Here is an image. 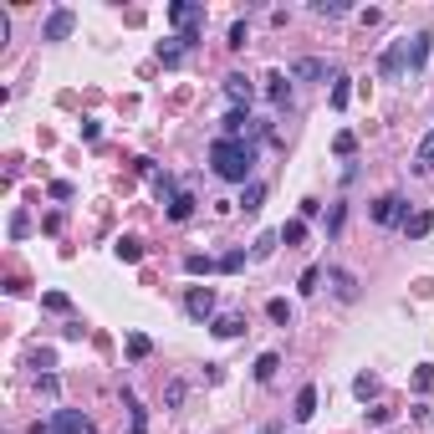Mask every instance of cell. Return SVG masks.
Returning a JSON list of instances; mask_svg holds the SVG:
<instances>
[{
	"label": "cell",
	"instance_id": "obj_34",
	"mask_svg": "<svg viewBox=\"0 0 434 434\" xmlns=\"http://www.w3.org/2000/svg\"><path fill=\"white\" fill-rule=\"evenodd\" d=\"M41 301H47V307H52V312H67V307H72V301H67V296H61V291H47V296H41Z\"/></svg>",
	"mask_w": 434,
	"mask_h": 434
},
{
	"label": "cell",
	"instance_id": "obj_7",
	"mask_svg": "<svg viewBox=\"0 0 434 434\" xmlns=\"http://www.w3.org/2000/svg\"><path fill=\"white\" fill-rule=\"evenodd\" d=\"M404 67H409V41H388L378 72H383V77H404Z\"/></svg>",
	"mask_w": 434,
	"mask_h": 434
},
{
	"label": "cell",
	"instance_id": "obj_19",
	"mask_svg": "<svg viewBox=\"0 0 434 434\" xmlns=\"http://www.w3.org/2000/svg\"><path fill=\"white\" fill-rule=\"evenodd\" d=\"M189 215H194V194H189V189H179V200L169 205V220H179V225H184Z\"/></svg>",
	"mask_w": 434,
	"mask_h": 434
},
{
	"label": "cell",
	"instance_id": "obj_37",
	"mask_svg": "<svg viewBox=\"0 0 434 434\" xmlns=\"http://www.w3.org/2000/svg\"><path fill=\"white\" fill-rule=\"evenodd\" d=\"M260 434H281V424H266V429H260Z\"/></svg>",
	"mask_w": 434,
	"mask_h": 434
},
{
	"label": "cell",
	"instance_id": "obj_6",
	"mask_svg": "<svg viewBox=\"0 0 434 434\" xmlns=\"http://www.w3.org/2000/svg\"><path fill=\"white\" fill-rule=\"evenodd\" d=\"M184 312H189L194 322H210V317H215V291H210V287H194V291L184 296Z\"/></svg>",
	"mask_w": 434,
	"mask_h": 434
},
{
	"label": "cell",
	"instance_id": "obj_27",
	"mask_svg": "<svg viewBox=\"0 0 434 434\" xmlns=\"http://www.w3.org/2000/svg\"><path fill=\"white\" fill-rule=\"evenodd\" d=\"M266 317H271V322H281V327H287V322H291V307H287V301L276 296V301H266Z\"/></svg>",
	"mask_w": 434,
	"mask_h": 434
},
{
	"label": "cell",
	"instance_id": "obj_14",
	"mask_svg": "<svg viewBox=\"0 0 434 434\" xmlns=\"http://www.w3.org/2000/svg\"><path fill=\"white\" fill-rule=\"evenodd\" d=\"M241 332H246V317H241V312L215 317V337H241Z\"/></svg>",
	"mask_w": 434,
	"mask_h": 434
},
{
	"label": "cell",
	"instance_id": "obj_25",
	"mask_svg": "<svg viewBox=\"0 0 434 434\" xmlns=\"http://www.w3.org/2000/svg\"><path fill=\"white\" fill-rule=\"evenodd\" d=\"M353 394H358V399H373V394H378V378H373V373H358V378H353Z\"/></svg>",
	"mask_w": 434,
	"mask_h": 434
},
{
	"label": "cell",
	"instance_id": "obj_33",
	"mask_svg": "<svg viewBox=\"0 0 434 434\" xmlns=\"http://www.w3.org/2000/svg\"><path fill=\"white\" fill-rule=\"evenodd\" d=\"M332 107H347V77L332 82Z\"/></svg>",
	"mask_w": 434,
	"mask_h": 434
},
{
	"label": "cell",
	"instance_id": "obj_12",
	"mask_svg": "<svg viewBox=\"0 0 434 434\" xmlns=\"http://www.w3.org/2000/svg\"><path fill=\"white\" fill-rule=\"evenodd\" d=\"M246 128H251V113H246V107H230V113H225V133H220V138H246Z\"/></svg>",
	"mask_w": 434,
	"mask_h": 434
},
{
	"label": "cell",
	"instance_id": "obj_28",
	"mask_svg": "<svg viewBox=\"0 0 434 434\" xmlns=\"http://www.w3.org/2000/svg\"><path fill=\"white\" fill-rule=\"evenodd\" d=\"M414 164H419V169H429V164H434V133H424V138H419V154H414Z\"/></svg>",
	"mask_w": 434,
	"mask_h": 434
},
{
	"label": "cell",
	"instance_id": "obj_5",
	"mask_svg": "<svg viewBox=\"0 0 434 434\" xmlns=\"http://www.w3.org/2000/svg\"><path fill=\"white\" fill-rule=\"evenodd\" d=\"M72 26H77V16H72L67 6H56V11L47 16V26H41V41H67Z\"/></svg>",
	"mask_w": 434,
	"mask_h": 434
},
{
	"label": "cell",
	"instance_id": "obj_31",
	"mask_svg": "<svg viewBox=\"0 0 434 434\" xmlns=\"http://www.w3.org/2000/svg\"><path fill=\"white\" fill-rule=\"evenodd\" d=\"M220 271H246V251H230V255H220Z\"/></svg>",
	"mask_w": 434,
	"mask_h": 434
},
{
	"label": "cell",
	"instance_id": "obj_9",
	"mask_svg": "<svg viewBox=\"0 0 434 434\" xmlns=\"http://www.w3.org/2000/svg\"><path fill=\"white\" fill-rule=\"evenodd\" d=\"M225 97H230L235 107H251V97H255V82H246L241 72H230V77H225Z\"/></svg>",
	"mask_w": 434,
	"mask_h": 434
},
{
	"label": "cell",
	"instance_id": "obj_30",
	"mask_svg": "<svg viewBox=\"0 0 434 434\" xmlns=\"http://www.w3.org/2000/svg\"><path fill=\"white\" fill-rule=\"evenodd\" d=\"M312 11H317V16H342L347 6H342V0H312Z\"/></svg>",
	"mask_w": 434,
	"mask_h": 434
},
{
	"label": "cell",
	"instance_id": "obj_8",
	"mask_svg": "<svg viewBox=\"0 0 434 434\" xmlns=\"http://www.w3.org/2000/svg\"><path fill=\"white\" fill-rule=\"evenodd\" d=\"M327 77V61L322 56H301V61H291V82H322Z\"/></svg>",
	"mask_w": 434,
	"mask_h": 434
},
{
	"label": "cell",
	"instance_id": "obj_4",
	"mask_svg": "<svg viewBox=\"0 0 434 434\" xmlns=\"http://www.w3.org/2000/svg\"><path fill=\"white\" fill-rule=\"evenodd\" d=\"M169 20L179 26V36H189V31L205 26V6H189V0H179V6H169Z\"/></svg>",
	"mask_w": 434,
	"mask_h": 434
},
{
	"label": "cell",
	"instance_id": "obj_2",
	"mask_svg": "<svg viewBox=\"0 0 434 434\" xmlns=\"http://www.w3.org/2000/svg\"><path fill=\"white\" fill-rule=\"evenodd\" d=\"M47 434H92V419H87L82 409H56L47 419Z\"/></svg>",
	"mask_w": 434,
	"mask_h": 434
},
{
	"label": "cell",
	"instance_id": "obj_18",
	"mask_svg": "<svg viewBox=\"0 0 434 434\" xmlns=\"http://www.w3.org/2000/svg\"><path fill=\"white\" fill-rule=\"evenodd\" d=\"M429 225H434V215H429V210H419V215H409V220H404V235H409V241H419Z\"/></svg>",
	"mask_w": 434,
	"mask_h": 434
},
{
	"label": "cell",
	"instance_id": "obj_23",
	"mask_svg": "<svg viewBox=\"0 0 434 434\" xmlns=\"http://www.w3.org/2000/svg\"><path fill=\"white\" fill-rule=\"evenodd\" d=\"M276 235H281L287 246H301V241H307V220H291V225H281Z\"/></svg>",
	"mask_w": 434,
	"mask_h": 434
},
{
	"label": "cell",
	"instance_id": "obj_36",
	"mask_svg": "<svg viewBox=\"0 0 434 434\" xmlns=\"http://www.w3.org/2000/svg\"><path fill=\"white\" fill-rule=\"evenodd\" d=\"M317 281H322V271H301V291L312 296V291H317Z\"/></svg>",
	"mask_w": 434,
	"mask_h": 434
},
{
	"label": "cell",
	"instance_id": "obj_1",
	"mask_svg": "<svg viewBox=\"0 0 434 434\" xmlns=\"http://www.w3.org/2000/svg\"><path fill=\"white\" fill-rule=\"evenodd\" d=\"M210 169L220 174V179H230V184H246L251 169H255V143H246V138H215L210 143Z\"/></svg>",
	"mask_w": 434,
	"mask_h": 434
},
{
	"label": "cell",
	"instance_id": "obj_29",
	"mask_svg": "<svg viewBox=\"0 0 434 434\" xmlns=\"http://www.w3.org/2000/svg\"><path fill=\"white\" fill-rule=\"evenodd\" d=\"M353 148H358L353 133H337V143H332V154H337V159H353Z\"/></svg>",
	"mask_w": 434,
	"mask_h": 434
},
{
	"label": "cell",
	"instance_id": "obj_20",
	"mask_svg": "<svg viewBox=\"0 0 434 434\" xmlns=\"http://www.w3.org/2000/svg\"><path fill=\"white\" fill-rule=\"evenodd\" d=\"M184 271H189V276H210V271H220V260H210V255H184Z\"/></svg>",
	"mask_w": 434,
	"mask_h": 434
},
{
	"label": "cell",
	"instance_id": "obj_24",
	"mask_svg": "<svg viewBox=\"0 0 434 434\" xmlns=\"http://www.w3.org/2000/svg\"><path fill=\"white\" fill-rule=\"evenodd\" d=\"M148 353H154V342H148L143 332H133V337H128V358H133V363H143Z\"/></svg>",
	"mask_w": 434,
	"mask_h": 434
},
{
	"label": "cell",
	"instance_id": "obj_10",
	"mask_svg": "<svg viewBox=\"0 0 434 434\" xmlns=\"http://www.w3.org/2000/svg\"><path fill=\"white\" fill-rule=\"evenodd\" d=\"M327 281H332V291H337V301H358V276H353V271H342V266H332V271H327Z\"/></svg>",
	"mask_w": 434,
	"mask_h": 434
},
{
	"label": "cell",
	"instance_id": "obj_11",
	"mask_svg": "<svg viewBox=\"0 0 434 434\" xmlns=\"http://www.w3.org/2000/svg\"><path fill=\"white\" fill-rule=\"evenodd\" d=\"M312 414H317V388H312V383H301V388H296V404H291V419H296V424H307Z\"/></svg>",
	"mask_w": 434,
	"mask_h": 434
},
{
	"label": "cell",
	"instance_id": "obj_15",
	"mask_svg": "<svg viewBox=\"0 0 434 434\" xmlns=\"http://www.w3.org/2000/svg\"><path fill=\"white\" fill-rule=\"evenodd\" d=\"M184 52H189V47H184L179 36H169V41H159V56H164V67H179V61H184Z\"/></svg>",
	"mask_w": 434,
	"mask_h": 434
},
{
	"label": "cell",
	"instance_id": "obj_17",
	"mask_svg": "<svg viewBox=\"0 0 434 434\" xmlns=\"http://www.w3.org/2000/svg\"><path fill=\"white\" fill-rule=\"evenodd\" d=\"M260 200H266V184L251 179V184H246V194H241V210H246V215H255V210H260Z\"/></svg>",
	"mask_w": 434,
	"mask_h": 434
},
{
	"label": "cell",
	"instance_id": "obj_26",
	"mask_svg": "<svg viewBox=\"0 0 434 434\" xmlns=\"http://www.w3.org/2000/svg\"><path fill=\"white\" fill-rule=\"evenodd\" d=\"M138 255H143V246L133 241V235H123V241H118V260H128V266H133Z\"/></svg>",
	"mask_w": 434,
	"mask_h": 434
},
{
	"label": "cell",
	"instance_id": "obj_16",
	"mask_svg": "<svg viewBox=\"0 0 434 434\" xmlns=\"http://www.w3.org/2000/svg\"><path fill=\"white\" fill-rule=\"evenodd\" d=\"M429 47H434V36L419 31V36H414V47H409V67H424V61H429Z\"/></svg>",
	"mask_w": 434,
	"mask_h": 434
},
{
	"label": "cell",
	"instance_id": "obj_35",
	"mask_svg": "<svg viewBox=\"0 0 434 434\" xmlns=\"http://www.w3.org/2000/svg\"><path fill=\"white\" fill-rule=\"evenodd\" d=\"M276 241H281V235H260V241H255V255H271V251H276Z\"/></svg>",
	"mask_w": 434,
	"mask_h": 434
},
{
	"label": "cell",
	"instance_id": "obj_21",
	"mask_svg": "<svg viewBox=\"0 0 434 434\" xmlns=\"http://www.w3.org/2000/svg\"><path fill=\"white\" fill-rule=\"evenodd\" d=\"M154 194H159L164 205H174V200H179V184H174L169 174H154Z\"/></svg>",
	"mask_w": 434,
	"mask_h": 434
},
{
	"label": "cell",
	"instance_id": "obj_32",
	"mask_svg": "<svg viewBox=\"0 0 434 434\" xmlns=\"http://www.w3.org/2000/svg\"><path fill=\"white\" fill-rule=\"evenodd\" d=\"M414 388H419V394H429V388H434V368H429V363L414 373Z\"/></svg>",
	"mask_w": 434,
	"mask_h": 434
},
{
	"label": "cell",
	"instance_id": "obj_3",
	"mask_svg": "<svg viewBox=\"0 0 434 434\" xmlns=\"http://www.w3.org/2000/svg\"><path fill=\"white\" fill-rule=\"evenodd\" d=\"M373 220H378V225H404V220H409L404 194H378V200H373Z\"/></svg>",
	"mask_w": 434,
	"mask_h": 434
},
{
	"label": "cell",
	"instance_id": "obj_13",
	"mask_svg": "<svg viewBox=\"0 0 434 434\" xmlns=\"http://www.w3.org/2000/svg\"><path fill=\"white\" fill-rule=\"evenodd\" d=\"M266 97L281 107V102L291 97V77H287V72H271V77H266Z\"/></svg>",
	"mask_w": 434,
	"mask_h": 434
},
{
	"label": "cell",
	"instance_id": "obj_22",
	"mask_svg": "<svg viewBox=\"0 0 434 434\" xmlns=\"http://www.w3.org/2000/svg\"><path fill=\"white\" fill-rule=\"evenodd\" d=\"M276 368H281L276 353H260V358H255V378H260V383H271V378H276Z\"/></svg>",
	"mask_w": 434,
	"mask_h": 434
}]
</instances>
